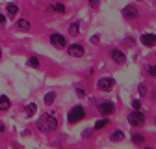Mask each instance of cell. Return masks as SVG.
Segmentation results:
<instances>
[{
    "mask_svg": "<svg viewBox=\"0 0 156 149\" xmlns=\"http://www.w3.org/2000/svg\"><path fill=\"white\" fill-rule=\"evenodd\" d=\"M97 108H99V112H101L102 116H110V114H113V112H115V106H113L110 101L99 103V104H97Z\"/></svg>",
    "mask_w": 156,
    "mask_h": 149,
    "instance_id": "obj_7",
    "label": "cell"
},
{
    "mask_svg": "<svg viewBox=\"0 0 156 149\" xmlns=\"http://www.w3.org/2000/svg\"><path fill=\"white\" fill-rule=\"evenodd\" d=\"M56 127H58V119H56V116H52V114H45L41 119L37 121V129L43 130V133L56 130Z\"/></svg>",
    "mask_w": 156,
    "mask_h": 149,
    "instance_id": "obj_1",
    "label": "cell"
},
{
    "mask_svg": "<svg viewBox=\"0 0 156 149\" xmlns=\"http://www.w3.org/2000/svg\"><path fill=\"white\" fill-rule=\"evenodd\" d=\"M50 45L58 50H62V49H65L67 43H65V37L62 34H50Z\"/></svg>",
    "mask_w": 156,
    "mask_h": 149,
    "instance_id": "obj_4",
    "label": "cell"
},
{
    "mask_svg": "<svg viewBox=\"0 0 156 149\" xmlns=\"http://www.w3.org/2000/svg\"><path fill=\"white\" fill-rule=\"evenodd\" d=\"M91 134H93V130H91V129H86L84 133H82V136H84V138H89Z\"/></svg>",
    "mask_w": 156,
    "mask_h": 149,
    "instance_id": "obj_26",
    "label": "cell"
},
{
    "mask_svg": "<svg viewBox=\"0 0 156 149\" xmlns=\"http://www.w3.org/2000/svg\"><path fill=\"white\" fill-rule=\"evenodd\" d=\"M0 23H2V24L6 23V17H4V15H0Z\"/></svg>",
    "mask_w": 156,
    "mask_h": 149,
    "instance_id": "obj_31",
    "label": "cell"
},
{
    "mask_svg": "<svg viewBox=\"0 0 156 149\" xmlns=\"http://www.w3.org/2000/svg\"><path fill=\"white\" fill-rule=\"evenodd\" d=\"M123 138H125L123 130H113L112 136H110V140H112V142H123Z\"/></svg>",
    "mask_w": 156,
    "mask_h": 149,
    "instance_id": "obj_12",
    "label": "cell"
},
{
    "mask_svg": "<svg viewBox=\"0 0 156 149\" xmlns=\"http://www.w3.org/2000/svg\"><path fill=\"white\" fill-rule=\"evenodd\" d=\"M151 95H152V99H156V88H154V91L151 93Z\"/></svg>",
    "mask_w": 156,
    "mask_h": 149,
    "instance_id": "obj_32",
    "label": "cell"
},
{
    "mask_svg": "<svg viewBox=\"0 0 156 149\" xmlns=\"http://www.w3.org/2000/svg\"><path fill=\"white\" fill-rule=\"evenodd\" d=\"M0 56H2V50H0Z\"/></svg>",
    "mask_w": 156,
    "mask_h": 149,
    "instance_id": "obj_34",
    "label": "cell"
},
{
    "mask_svg": "<svg viewBox=\"0 0 156 149\" xmlns=\"http://www.w3.org/2000/svg\"><path fill=\"white\" fill-rule=\"evenodd\" d=\"M143 149H151V147H143Z\"/></svg>",
    "mask_w": 156,
    "mask_h": 149,
    "instance_id": "obj_33",
    "label": "cell"
},
{
    "mask_svg": "<svg viewBox=\"0 0 156 149\" xmlns=\"http://www.w3.org/2000/svg\"><path fill=\"white\" fill-rule=\"evenodd\" d=\"M113 86H115V80L112 77H104L97 82V89H101V91H110Z\"/></svg>",
    "mask_w": 156,
    "mask_h": 149,
    "instance_id": "obj_5",
    "label": "cell"
},
{
    "mask_svg": "<svg viewBox=\"0 0 156 149\" xmlns=\"http://www.w3.org/2000/svg\"><path fill=\"white\" fill-rule=\"evenodd\" d=\"M123 15H125V19H138L140 17V9L130 4V6L123 8Z\"/></svg>",
    "mask_w": 156,
    "mask_h": 149,
    "instance_id": "obj_9",
    "label": "cell"
},
{
    "mask_svg": "<svg viewBox=\"0 0 156 149\" xmlns=\"http://www.w3.org/2000/svg\"><path fill=\"white\" fill-rule=\"evenodd\" d=\"M147 91H149V89H147V86H145V84H140V86H138V93H140L141 97H145V95H147Z\"/></svg>",
    "mask_w": 156,
    "mask_h": 149,
    "instance_id": "obj_21",
    "label": "cell"
},
{
    "mask_svg": "<svg viewBox=\"0 0 156 149\" xmlns=\"http://www.w3.org/2000/svg\"><path fill=\"white\" fill-rule=\"evenodd\" d=\"M17 28L23 30V32H28V30L32 28V24H30L28 19H19V21H17Z\"/></svg>",
    "mask_w": 156,
    "mask_h": 149,
    "instance_id": "obj_11",
    "label": "cell"
},
{
    "mask_svg": "<svg viewBox=\"0 0 156 149\" xmlns=\"http://www.w3.org/2000/svg\"><path fill=\"white\" fill-rule=\"evenodd\" d=\"M69 34L71 35H78V34H80V23H71L69 24Z\"/></svg>",
    "mask_w": 156,
    "mask_h": 149,
    "instance_id": "obj_13",
    "label": "cell"
},
{
    "mask_svg": "<svg viewBox=\"0 0 156 149\" xmlns=\"http://www.w3.org/2000/svg\"><path fill=\"white\" fill-rule=\"evenodd\" d=\"M147 73L151 74V77L156 78V65H149V67H147Z\"/></svg>",
    "mask_w": 156,
    "mask_h": 149,
    "instance_id": "obj_24",
    "label": "cell"
},
{
    "mask_svg": "<svg viewBox=\"0 0 156 149\" xmlns=\"http://www.w3.org/2000/svg\"><path fill=\"white\" fill-rule=\"evenodd\" d=\"M78 95H80V97H84V95H86V91H84L82 88H78Z\"/></svg>",
    "mask_w": 156,
    "mask_h": 149,
    "instance_id": "obj_29",
    "label": "cell"
},
{
    "mask_svg": "<svg viewBox=\"0 0 156 149\" xmlns=\"http://www.w3.org/2000/svg\"><path fill=\"white\" fill-rule=\"evenodd\" d=\"M128 123L130 127H141L145 123V116H143V112L141 110H134L128 114Z\"/></svg>",
    "mask_w": 156,
    "mask_h": 149,
    "instance_id": "obj_3",
    "label": "cell"
},
{
    "mask_svg": "<svg viewBox=\"0 0 156 149\" xmlns=\"http://www.w3.org/2000/svg\"><path fill=\"white\" fill-rule=\"evenodd\" d=\"M28 64H30L32 67H39V60L35 58V56H30V58H28Z\"/></svg>",
    "mask_w": 156,
    "mask_h": 149,
    "instance_id": "obj_22",
    "label": "cell"
},
{
    "mask_svg": "<svg viewBox=\"0 0 156 149\" xmlns=\"http://www.w3.org/2000/svg\"><path fill=\"white\" fill-rule=\"evenodd\" d=\"M106 125H108V119H99V121H97V123H95V129H97V130H99V129H104Z\"/></svg>",
    "mask_w": 156,
    "mask_h": 149,
    "instance_id": "obj_20",
    "label": "cell"
},
{
    "mask_svg": "<svg viewBox=\"0 0 156 149\" xmlns=\"http://www.w3.org/2000/svg\"><path fill=\"white\" fill-rule=\"evenodd\" d=\"M9 108V99L6 95H0V110H8Z\"/></svg>",
    "mask_w": 156,
    "mask_h": 149,
    "instance_id": "obj_15",
    "label": "cell"
},
{
    "mask_svg": "<svg viewBox=\"0 0 156 149\" xmlns=\"http://www.w3.org/2000/svg\"><path fill=\"white\" fill-rule=\"evenodd\" d=\"M48 11H56V13H65V6L60 4V2H56L52 8H48Z\"/></svg>",
    "mask_w": 156,
    "mask_h": 149,
    "instance_id": "obj_14",
    "label": "cell"
},
{
    "mask_svg": "<svg viewBox=\"0 0 156 149\" xmlns=\"http://www.w3.org/2000/svg\"><path fill=\"white\" fill-rule=\"evenodd\" d=\"M54 99H56V93H54V91H48L47 95H45V104H52Z\"/></svg>",
    "mask_w": 156,
    "mask_h": 149,
    "instance_id": "obj_18",
    "label": "cell"
},
{
    "mask_svg": "<svg viewBox=\"0 0 156 149\" xmlns=\"http://www.w3.org/2000/svg\"><path fill=\"white\" fill-rule=\"evenodd\" d=\"M91 43H93V45L101 43V35H93V37H91Z\"/></svg>",
    "mask_w": 156,
    "mask_h": 149,
    "instance_id": "obj_27",
    "label": "cell"
},
{
    "mask_svg": "<svg viewBox=\"0 0 156 149\" xmlns=\"http://www.w3.org/2000/svg\"><path fill=\"white\" fill-rule=\"evenodd\" d=\"M89 6H91L93 9H99V8H101V0H89Z\"/></svg>",
    "mask_w": 156,
    "mask_h": 149,
    "instance_id": "obj_23",
    "label": "cell"
},
{
    "mask_svg": "<svg viewBox=\"0 0 156 149\" xmlns=\"http://www.w3.org/2000/svg\"><path fill=\"white\" fill-rule=\"evenodd\" d=\"M35 110H37V106H35L34 103H30V104H26V106H24V112H26L28 116H34V114H35Z\"/></svg>",
    "mask_w": 156,
    "mask_h": 149,
    "instance_id": "obj_17",
    "label": "cell"
},
{
    "mask_svg": "<svg viewBox=\"0 0 156 149\" xmlns=\"http://www.w3.org/2000/svg\"><path fill=\"white\" fill-rule=\"evenodd\" d=\"M132 142H134L136 145H141V144L145 142V136H143V134H132Z\"/></svg>",
    "mask_w": 156,
    "mask_h": 149,
    "instance_id": "obj_16",
    "label": "cell"
},
{
    "mask_svg": "<svg viewBox=\"0 0 156 149\" xmlns=\"http://www.w3.org/2000/svg\"><path fill=\"white\" fill-rule=\"evenodd\" d=\"M110 56H112V60H113L115 64H119V65H123V64L126 62L125 52H123V50H119V49H113V50L110 52Z\"/></svg>",
    "mask_w": 156,
    "mask_h": 149,
    "instance_id": "obj_8",
    "label": "cell"
},
{
    "mask_svg": "<svg viewBox=\"0 0 156 149\" xmlns=\"http://www.w3.org/2000/svg\"><path fill=\"white\" fill-rule=\"evenodd\" d=\"M141 43L145 47H154L156 45V35L154 34H143L141 35Z\"/></svg>",
    "mask_w": 156,
    "mask_h": 149,
    "instance_id": "obj_10",
    "label": "cell"
},
{
    "mask_svg": "<svg viewBox=\"0 0 156 149\" xmlns=\"http://www.w3.org/2000/svg\"><path fill=\"white\" fill-rule=\"evenodd\" d=\"M86 118V110L82 108V106H73V110L69 112V116H67V119H69V123L73 125V123H78V121H82Z\"/></svg>",
    "mask_w": 156,
    "mask_h": 149,
    "instance_id": "obj_2",
    "label": "cell"
},
{
    "mask_svg": "<svg viewBox=\"0 0 156 149\" xmlns=\"http://www.w3.org/2000/svg\"><path fill=\"white\" fill-rule=\"evenodd\" d=\"M132 108H134V110H140V108H141V103H140L138 99H134V101H132Z\"/></svg>",
    "mask_w": 156,
    "mask_h": 149,
    "instance_id": "obj_25",
    "label": "cell"
},
{
    "mask_svg": "<svg viewBox=\"0 0 156 149\" xmlns=\"http://www.w3.org/2000/svg\"><path fill=\"white\" fill-rule=\"evenodd\" d=\"M8 13H9L11 17H13V15H17V13H19V8H17L15 4H8Z\"/></svg>",
    "mask_w": 156,
    "mask_h": 149,
    "instance_id": "obj_19",
    "label": "cell"
},
{
    "mask_svg": "<svg viewBox=\"0 0 156 149\" xmlns=\"http://www.w3.org/2000/svg\"><path fill=\"white\" fill-rule=\"evenodd\" d=\"M67 52H69V56H74V58H82L84 56V47L80 43H73V45L67 47Z\"/></svg>",
    "mask_w": 156,
    "mask_h": 149,
    "instance_id": "obj_6",
    "label": "cell"
},
{
    "mask_svg": "<svg viewBox=\"0 0 156 149\" xmlns=\"http://www.w3.org/2000/svg\"><path fill=\"white\" fill-rule=\"evenodd\" d=\"M4 130H6V127H4V123H2V121H0V133H4Z\"/></svg>",
    "mask_w": 156,
    "mask_h": 149,
    "instance_id": "obj_30",
    "label": "cell"
},
{
    "mask_svg": "<svg viewBox=\"0 0 156 149\" xmlns=\"http://www.w3.org/2000/svg\"><path fill=\"white\" fill-rule=\"evenodd\" d=\"M125 45H126V47H132V45H134V39H132V37H126V39H125Z\"/></svg>",
    "mask_w": 156,
    "mask_h": 149,
    "instance_id": "obj_28",
    "label": "cell"
}]
</instances>
